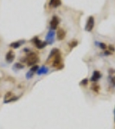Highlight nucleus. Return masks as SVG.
Returning a JSON list of instances; mask_svg holds the SVG:
<instances>
[{"mask_svg": "<svg viewBox=\"0 0 115 129\" xmlns=\"http://www.w3.org/2000/svg\"><path fill=\"white\" fill-rule=\"evenodd\" d=\"M24 59H25L24 61H26L27 64H28L29 66H33L36 63H37L39 58H38V56L35 53H29L27 54V57Z\"/></svg>", "mask_w": 115, "mask_h": 129, "instance_id": "f257e3e1", "label": "nucleus"}, {"mask_svg": "<svg viewBox=\"0 0 115 129\" xmlns=\"http://www.w3.org/2000/svg\"><path fill=\"white\" fill-rule=\"evenodd\" d=\"M61 61H62V59H61V53H58L56 55L54 56L53 58V62L52 65L55 68H60V66H62V64H61Z\"/></svg>", "mask_w": 115, "mask_h": 129, "instance_id": "f03ea898", "label": "nucleus"}, {"mask_svg": "<svg viewBox=\"0 0 115 129\" xmlns=\"http://www.w3.org/2000/svg\"><path fill=\"white\" fill-rule=\"evenodd\" d=\"M93 27H94V18H93V16H91L87 19V24H86V27H85V30L88 31V32H91L92 30H93Z\"/></svg>", "mask_w": 115, "mask_h": 129, "instance_id": "7ed1b4c3", "label": "nucleus"}, {"mask_svg": "<svg viewBox=\"0 0 115 129\" xmlns=\"http://www.w3.org/2000/svg\"><path fill=\"white\" fill-rule=\"evenodd\" d=\"M32 41L34 42V44H35L36 47L38 49H42V48H43V47H46V45H47V42H46V41H40L37 37H34L33 40H32Z\"/></svg>", "mask_w": 115, "mask_h": 129, "instance_id": "20e7f679", "label": "nucleus"}, {"mask_svg": "<svg viewBox=\"0 0 115 129\" xmlns=\"http://www.w3.org/2000/svg\"><path fill=\"white\" fill-rule=\"evenodd\" d=\"M54 30H50L46 35V42L47 44H53L54 42Z\"/></svg>", "mask_w": 115, "mask_h": 129, "instance_id": "39448f33", "label": "nucleus"}, {"mask_svg": "<svg viewBox=\"0 0 115 129\" xmlns=\"http://www.w3.org/2000/svg\"><path fill=\"white\" fill-rule=\"evenodd\" d=\"M58 24H59V19L57 16H53L52 17V20L50 22V28L52 30L56 29L57 27H58Z\"/></svg>", "mask_w": 115, "mask_h": 129, "instance_id": "423d86ee", "label": "nucleus"}, {"mask_svg": "<svg viewBox=\"0 0 115 129\" xmlns=\"http://www.w3.org/2000/svg\"><path fill=\"white\" fill-rule=\"evenodd\" d=\"M56 35H57V39H58L59 41H62L66 36L65 30L63 29V28H59V29L57 30Z\"/></svg>", "mask_w": 115, "mask_h": 129, "instance_id": "0eeeda50", "label": "nucleus"}, {"mask_svg": "<svg viewBox=\"0 0 115 129\" xmlns=\"http://www.w3.org/2000/svg\"><path fill=\"white\" fill-rule=\"evenodd\" d=\"M5 59H6V61L8 63H11L15 59V54H14L13 51H9L7 53L6 56H5Z\"/></svg>", "mask_w": 115, "mask_h": 129, "instance_id": "6e6552de", "label": "nucleus"}, {"mask_svg": "<svg viewBox=\"0 0 115 129\" xmlns=\"http://www.w3.org/2000/svg\"><path fill=\"white\" fill-rule=\"evenodd\" d=\"M100 77H101V73H100L99 71H94L93 73V76H92V77H91V81L97 82Z\"/></svg>", "mask_w": 115, "mask_h": 129, "instance_id": "1a4fd4ad", "label": "nucleus"}, {"mask_svg": "<svg viewBox=\"0 0 115 129\" xmlns=\"http://www.w3.org/2000/svg\"><path fill=\"white\" fill-rule=\"evenodd\" d=\"M61 4V0H50L49 1V5L53 8H57Z\"/></svg>", "mask_w": 115, "mask_h": 129, "instance_id": "9d476101", "label": "nucleus"}, {"mask_svg": "<svg viewBox=\"0 0 115 129\" xmlns=\"http://www.w3.org/2000/svg\"><path fill=\"white\" fill-rule=\"evenodd\" d=\"M24 42H25L24 41H14V42H12V43H11V44H10V47H12V48H18V47H21V45H23Z\"/></svg>", "mask_w": 115, "mask_h": 129, "instance_id": "9b49d317", "label": "nucleus"}, {"mask_svg": "<svg viewBox=\"0 0 115 129\" xmlns=\"http://www.w3.org/2000/svg\"><path fill=\"white\" fill-rule=\"evenodd\" d=\"M48 71V69L45 66H42L41 68H39L37 70V74L38 75H42V74H46Z\"/></svg>", "mask_w": 115, "mask_h": 129, "instance_id": "f8f14e48", "label": "nucleus"}, {"mask_svg": "<svg viewBox=\"0 0 115 129\" xmlns=\"http://www.w3.org/2000/svg\"><path fill=\"white\" fill-rule=\"evenodd\" d=\"M58 53H60V51H59L57 48H53V49L51 50V52H50V54H49V56H48V60H49L50 59L52 58V57H54V55H56Z\"/></svg>", "mask_w": 115, "mask_h": 129, "instance_id": "ddd939ff", "label": "nucleus"}, {"mask_svg": "<svg viewBox=\"0 0 115 129\" xmlns=\"http://www.w3.org/2000/svg\"><path fill=\"white\" fill-rule=\"evenodd\" d=\"M77 45H78V42H77L76 41H72L71 42L69 43L70 48H74V47H75Z\"/></svg>", "mask_w": 115, "mask_h": 129, "instance_id": "4468645a", "label": "nucleus"}, {"mask_svg": "<svg viewBox=\"0 0 115 129\" xmlns=\"http://www.w3.org/2000/svg\"><path fill=\"white\" fill-rule=\"evenodd\" d=\"M14 67H15V68H17V69H23L24 68V65H23L22 64H20V63H16L15 64H14Z\"/></svg>", "mask_w": 115, "mask_h": 129, "instance_id": "2eb2a0df", "label": "nucleus"}, {"mask_svg": "<svg viewBox=\"0 0 115 129\" xmlns=\"http://www.w3.org/2000/svg\"><path fill=\"white\" fill-rule=\"evenodd\" d=\"M92 90H93V91H95V92H98L99 90H100V86L97 85V84H94V85L92 86Z\"/></svg>", "mask_w": 115, "mask_h": 129, "instance_id": "dca6fc26", "label": "nucleus"}, {"mask_svg": "<svg viewBox=\"0 0 115 129\" xmlns=\"http://www.w3.org/2000/svg\"><path fill=\"white\" fill-rule=\"evenodd\" d=\"M38 68H39V66H38V65H33L32 68H30V71H32V72H35L36 71H37V70H38Z\"/></svg>", "mask_w": 115, "mask_h": 129, "instance_id": "f3484780", "label": "nucleus"}, {"mask_svg": "<svg viewBox=\"0 0 115 129\" xmlns=\"http://www.w3.org/2000/svg\"><path fill=\"white\" fill-rule=\"evenodd\" d=\"M99 46H100V47L101 48V49H103V50H105L107 47V46L105 44V43H99Z\"/></svg>", "mask_w": 115, "mask_h": 129, "instance_id": "a211bd4d", "label": "nucleus"}, {"mask_svg": "<svg viewBox=\"0 0 115 129\" xmlns=\"http://www.w3.org/2000/svg\"><path fill=\"white\" fill-rule=\"evenodd\" d=\"M33 73H34V72H32V71H29V72L26 74V77H27V78H31V77H33Z\"/></svg>", "mask_w": 115, "mask_h": 129, "instance_id": "6ab92c4d", "label": "nucleus"}, {"mask_svg": "<svg viewBox=\"0 0 115 129\" xmlns=\"http://www.w3.org/2000/svg\"><path fill=\"white\" fill-rule=\"evenodd\" d=\"M87 82H88L87 78H85V79H83L82 81L80 82V85H86V84H87Z\"/></svg>", "mask_w": 115, "mask_h": 129, "instance_id": "aec40b11", "label": "nucleus"}, {"mask_svg": "<svg viewBox=\"0 0 115 129\" xmlns=\"http://www.w3.org/2000/svg\"><path fill=\"white\" fill-rule=\"evenodd\" d=\"M108 48H109V49H110V52H111V53H113V52H114V51H115V48H114V47H113V46H112V45L109 46Z\"/></svg>", "mask_w": 115, "mask_h": 129, "instance_id": "412c9836", "label": "nucleus"}, {"mask_svg": "<svg viewBox=\"0 0 115 129\" xmlns=\"http://www.w3.org/2000/svg\"><path fill=\"white\" fill-rule=\"evenodd\" d=\"M111 82H112V84H113V86H115V76L114 77H112V79H111Z\"/></svg>", "mask_w": 115, "mask_h": 129, "instance_id": "4be33fe9", "label": "nucleus"}, {"mask_svg": "<svg viewBox=\"0 0 115 129\" xmlns=\"http://www.w3.org/2000/svg\"><path fill=\"white\" fill-rule=\"evenodd\" d=\"M114 112H115V110H114Z\"/></svg>", "mask_w": 115, "mask_h": 129, "instance_id": "5701e85b", "label": "nucleus"}]
</instances>
